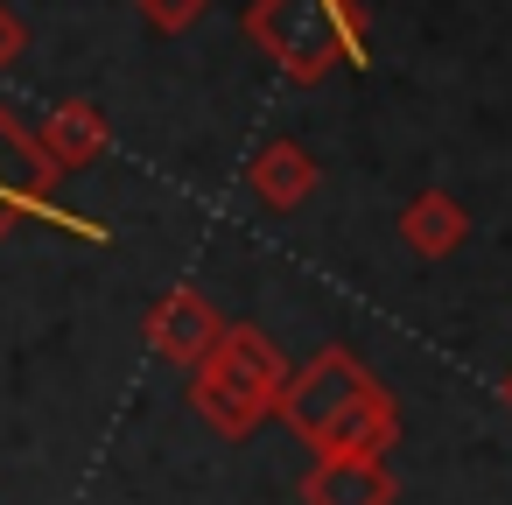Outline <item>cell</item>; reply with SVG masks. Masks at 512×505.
<instances>
[{"label":"cell","mask_w":512,"mask_h":505,"mask_svg":"<svg viewBox=\"0 0 512 505\" xmlns=\"http://www.w3.org/2000/svg\"><path fill=\"white\" fill-rule=\"evenodd\" d=\"M253 36L295 78H323L337 57H358V15L344 0H260Z\"/></svg>","instance_id":"1"},{"label":"cell","mask_w":512,"mask_h":505,"mask_svg":"<svg viewBox=\"0 0 512 505\" xmlns=\"http://www.w3.org/2000/svg\"><path fill=\"white\" fill-rule=\"evenodd\" d=\"M225 428H253L260 407L274 400V358L260 344V330H218V358L204 372V393H197Z\"/></svg>","instance_id":"2"},{"label":"cell","mask_w":512,"mask_h":505,"mask_svg":"<svg viewBox=\"0 0 512 505\" xmlns=\"http://www.w3.org/2000/svg\"><path fill=\"white\" fill-rule=\"evenodd\" d=\"M50 176H57V169L43 162V148H36L8 113H0V232H8L15 218H43V225H64V232L78 225L71 211L50 204ZM78 232H85V225H78Z\"/></svg>","instance_id":"3"},{"label":"cell","mask_w":512,"mask_h":505,"mask_svg":"<svg viewBox=\"0 0 512 505\" xmlns=\"http://www.w3.org/2000/svg\"><path fill=\"white\" fill-rule=\"evenodd\" d=\"M43 162L64 176V169H85L99 148H106V120H99V106H57V120L43 127Z\"/></svg>","instance_id":"4"},{"label":"cell","mask_w":512,"mask_h":505,"mask_svg":"<svg viewBox=\"0 0 512 505\" xmlns=\"http://www.w3.org/2000/svg\"><path fill=\"white\" fill-rule=\"evenodd\" d=\"M309 498L316 505H386V477L372 456H330L309 477Z\"/></svg>","instance_id":"5"},{"label":"cell","mask_w":512,"mask_h":505,"mask_svg":"<svg viewBox=\"0 0 512 505\" xmlns=\"http://www.w3.org/2000/svg\"><path fill=\"white\" fill-rule=\"evenodd\" d=\"M155 337H162L169 358H197V351L218 337V323H211V309H204L197 295H169V302L155 309Z\"/></svg>","instance_id":"6"},{"label":"cell","mask_w":512,"mask_h":505,"mask_svg":"<svg viewBox=\"0 0 512 505\" xmlns=\"http://www.w3.org/2000/svg\"><path fill=\"white\" fill-rule=\"evenodd\" d=\"M309 183H316V169H309L302 148H267V155L253 162V190H260L267 204H295V197H309Z\"/></svg>","instance_id":"7"},{"label":"cell","mask_w":512,"mask_h":505,"mask_svg":"<svg viewBox=\"0 0 512 505\" xmlns=\"http://www.w3.org/2000/svg\"><path fill=\"white\" fill-rule=\"evenodd\" d=\"M400 232H407L421 253H442V246H456V239H463V211H456L449 197H421V204L400 218Z\"/></svg>","instance_id":"8"},{"label":"cell","mask_w":512,"mask_h":505,"mask_svg":"<svg viewBox=\"0 0 512 505\" xmlns=\"http://www.w3.org/2000/svg\"><path fill=\"white\" fill-rule=\"evenodd\" d=\"M148 15H155V29H183L204 15V0H148Z\"/></svg>","instance_id":"9"},{"label":"cell","mask_w":512,"mask_h":505,"mask_svg":"<svg viewBox=\"0 0 512 505\" xmlns=\"http://www.w3.org/2000/svg\"><path fill=\"white\" fill-rule=\"evenodd\" d=\"M22 50H29V29H22V22H15L8 8H0V64H15Z\"/></svg>","instance_id":"10"}]
</instances>
